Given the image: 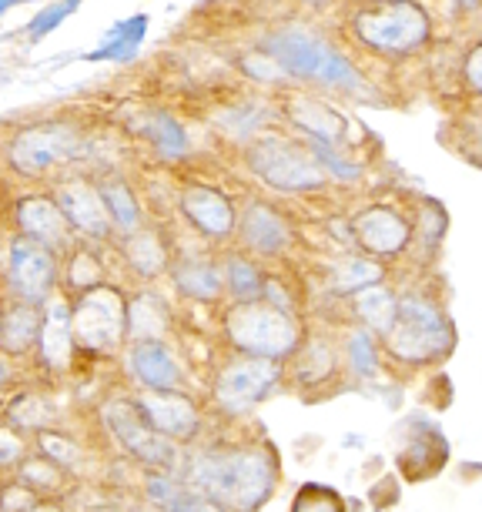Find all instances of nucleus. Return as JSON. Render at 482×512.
I'll return each mask as SVG.
<instances>
[{
	"label": "nucleus",
	"mask_w": 482,
	"mask_h": 512,
	"mask_svg": "<svg viewBox=\"0 0 482 512\" xmlns=\"http://www.w3.org/2000/svg\"><path fill=\"white\" fill-rule=\"evenodd\" d=\"M308 4H312V7H329L332 0H308Z\"/></svg>",
	"instance_id": "obj_46"
},
{
	"label": "nucleus",
	"mask_w": 482,
	"mask_h": 512,
	"mask_svg": "<svg viewBox=\"0 0 482 512\" xmlns=\"http://www.w3.org/2000/svg\"><path fill=\"white\" fill-rule=\"evenodd\" d=\"M285 369H292V382L302 385V389L325 385L335 372H339V345L322 332L305 335L302 349L295 352V359L288 362Z\"/></svg>",
	"instance_id": "obj_21"
},
{
	"label": "nucleus",
	"mask_w": 482,
	"mask_h": 512,
	"mask_svg": "<svg viewBox=\"0 0 482 512\" xmlns=\"http://www.w3.org/2000/svg\"><path fill=\"white\" fill-rule=\"evenodd\" d=\"M17 4H21V0H0V11H11Z\"/></svg>",
	"instance_id": "obj_45"
},
{
	"label": "nucleus",
	"mask_w": 482,
	"mask_h": 512,
	"mask_svg": "<svg viewBox=\"0 0 482 512\" xmlns=\"http://www.w3.org/2000/svg\"><path fill=\"white\" fill-rule=\"evenodd\" d=\"M88 512H114V509H88Z\"/></svg>",
	"instance_id": "obj_47"
},
{
	"label": "nucleus",
	"mask_w": 482,
	"mask_h": 512,
	"mask_svg": "<svg viewBox=\"0 0 482 512\" xmlns=\"http://www.w3.org/2000/svg\"><path fill=\"white\" fill-rule=\"evenodd\" d=\"M4 419L11 429L24 432V436H37V432H44V429H54L57 419H61V412H57L54 402L37 389H21L7 399Z\"/></svg>",
	"instance_id": "obj_27"
},
{
	"label": "nucleus",
	"mask_w": 482,
	"mask_h": 512,
	"mask_svg": "<svg viewBox=\"0 0 482 512\" xmlns=\"http://www.w3.org/2000/svg\"><path fill=\"white\" fill-rule=\"evenodd\" d=\"M121 251H124V262L141 282H154L165 272H171V262H168V245L161 238V231L154 228H141L134 235L121 238Z\"/></svg>",
	"instance_id": "obj_24"
},
{
	"label": "nucleus",
	"mask_w": 482,
	"mask_h": 512,
	"mask_svg": "<svg viewBox=\"0 0 482 512\" xmlns=\"http://www.w3.org/2000/svg\"><path fill=\"white\" fill-rule=\"evenodd\" d=\"M98 188H101L104 205H108V215L114 221V231H118L121 238H128V235H134V231L144 228V215H141L138 198H134V191L124 185L121 178H104Z\"/></svg>",
	"instance_id": "obj_33"
},
{
	"label": "nucleus",
	"mask_w": 482,
	"mask_h": 512,
	"mask_svg": "<svg viewBox=\"0 0 482 512\" xmlns=\"http://www.w3.org/2000/svg\"><path fill=\"white\" fill-rule=\"evenodd\" d=\"M64 285L71 295H88L94 288L108 285L104 282V265L91 248H74L64 265Z\"/></svg>",
	"instance_id": "obj_36"
},
{
	"label": "nucleus",
	"mask_w": 482,
	"mask_h": 512,
	"mask_svg": "<svg viewBox=\"0 0 482 512\" xmlns=\"http://www.w3.org/2000/svg\"><path fill=\"white\" fill-rule=\"evenodd\" d=\"M282 382H285L282 362H268V359H255V355L235 352L228 362L218 365L215 379H211V405L225 419H245Z\"/></svg>",
	"instance_id": "obj_7"
},
{
	"label": "nucleus",
	"mask_w": 482,
	"mask_h": 512,
	"mask_svg": "<svg viewBox=\"0 0 482 512\" xmlns=\"http://www.w3.org/2000/svg\"><path fill=\"white\" fill-rule=\"evenodd\" d=\"M14 225H17V235H27L41 245L54 248V251H64L71 245V225H67L61 205L54 198H44V195H27L14 205Z\"/></svg>",
	"instance_id": "obj_19"
},
{
	"label": "nucleus",
	"mask_w": 482,
	"mask_h": 512,
	"mask_svg": "<svg viewBox=\"0 0 482 512\" xmlns=\"http://www.w3.org/2000/svg\"><path fill=\"white\" fill-rule=\"evenodd\" d=\"M248 168L265 181L268 188L285 191V195H305V191L325 188L329 171L318 164L312 148H298L295 141L282 134H262L248 144L245 151Z\"/></svg>",
	"instance_id": "obj_8"
},
{
	"label": "nucleus",
	"mask_w": 482,
	"mask_h": 512,
	"mask_svg": "<svg viewBox=\"0 0 482 512\" xmlns=\"http://www.w3.org/2000/svg\"><path fill=\"white\" fill-rule=\"evenodd\" d=\"M128 302L131 298L118 285H101L88 295L74 298V338L77 349L91 359H114L124 355L131 342L128 332Z\"/></svg>",
	"instance_id": "obj_5"
},
{
	"label": "nucleus",
	"mask_w": 482,
	"mask_h": 512,
	"mask_svg": "<svg viewBox=\"0 0 482 512\" xmlns=\"http://www.w3.org/2000/svg\"><path fill=\"white\" fill-rule=\"evenodd\" d=\"M382 282H385V268L379 258H369V255H349V258H342V262H335L329 272L332 292L345 298L359 295L365 288L382 285Z\"/></svg>",
	"instance_id": "obj_31"
},
{
	"label": "nucleus",
	"mask_w": 482,
	"mask_h": 512,
	"mask_svg": "<svg viewBox=\"0 0 482 512\" xmlns=\"http://www.w3.org/2000/svg\"><path fill=\"white\" fill-rule=\"evenodd\" d=\"M265 51L285 67L292 81L302 77V81H322V84H332V88H345V91L362 88V77L355 74V67L345 61L335 47L318 41L312 34H305L302 27H285V31H275L272 37H265Z\"/></svg>",
	"instance_id": "obj_6"
},
{
	"label": "nucleus",
	"mask_w": 482,
	"mask_h": 512,
	"mask_svg": "<svg viewBox=\"0 0 482 512\" xmlns=\"http://www.w3.org/2000/svg\"><path fill=\"white\" fill-rule=\"evenodd\" d=\"M355 34L375 51L402 54L429 37V14L412 0H389L382 7H365L355 14Z\"/></svg>",
	"instance_id": "obj_9"
},
{
	"label": "nucleus",
	"mask_w": 482,
	"mask_h": 512,
	"mask_svg": "<svg viewBox=\"0 0 482 512\" xmlns=\"http://www.w3.org/2000/svg\"><path fill=\"white\" fill-rule=\"evenodd\" d=\"M345 362H349V372L359 382H372L379 375V362H382V338L372 335L369 328H352L349 338H345Z\"/></svg>",
	"instance_id": "obj_34"
},
{
	"label": "nucleus",
	"mask_w": 482,
	"mask_h": 512,
	"mask_svg": "<svg viewBox=\"0 0 482 512\" xmlns=\"http://www.w3.org/2000/svg\"><path fill=\"white\" fill-rule=\"evenodd\" d=\"M288 512H345V502L335 489L318 486V482H305V486L295 492L292 509Z\"/></svg>",
	"instance_id": "obj_38"
},
{
	"label": "nucleus",
	"mask_w": 482,
	"mask_h": 512,
	"mask_svg": "<svg viewBox=\"0 0 482 512\" xmlns=\"http://www.w3.org/2000/svg\"><path fill=\"white\" fill-rule=\"evenodd\" d=\"M101 425L108 429V436L118 442V449L124 456L138 462L141 469L181 472L185 446L161 436V432L141 415L131 395H111V399L101 405Z\"/></svg>",
	"instance_id": "obj_4"
},
{
	"label": "nucleus",
	"mask_w": 482,
	"mask_h": 512,
	"mask_svg": "<svg viewBox=\"0 0 482 512\" xmlns=\"http://www.w3.org/2000/svg\"><path fill=\"white\" fill-rule=\"evenodd\" d=\"M41 328H44V305L11 298L4 308V325H0V342H4L7 359H24L27 352H37Z\"/></svg>",
	"instance_id": "obj_22"
},
{
	"label": "nucleus",
	"mask_w": 482,
	"mask_h": 512,
	"mask_svg": "<svg viewBox=\"0 0 482 512\" xmlns=\"http://www.w3.org/2000/svg\"><path fill=\"white\" fill-rule=\"evenodd\" d=\"M54 201L61 205L67 225H71L74 235H84V238H94V241L111 238L114 221L108 215V205H104L98 185L81 181V178L61 181V185L54 188Z\"/></svg>",
	"instance_id": "obj_15"
},
{
	"label": "nucleus",
	"mask_w": 482,
	"mask_h": 512,
	"mask_svg": "<svg viewBox=\"0 0 482 512\" xmlns=\"http://www.w3.org/2000/svg\"><path fill=\"white\" fill-rule=\"evenodd\" d=\"M144 34H148V17L144 14L124 17V21L108 27L101 44L88 54V61H131V57L138 54Z\"/></svg>",
	"instance_id": "obj_32"
},
{
	"label": "nucleus",
	"mask_w": 482,
	"mask_h": 512,
	"mask_svg": "<svg viewBox=\"0 0 482 512\" xmlns=\"http://www.w3.org/2000/svg\"><path fill=\"white\" fill-rule=\"evenodd\" d=\"M121 362L128 379L134 382V392H188L185 369H181L168 338H161V342H128Z\"/></svg>",
	"instance_id": "obj_13"
},
{
	"label": "nucleus",
	"mask_w": 482,
	"mask_h": 512,
	"mask_svg": "<svg viewBox=\"0 0 482 512\" xmlns=\"http://www.w3.org/2000/svg\"><path fill=\"white\" fill-rule=\"evenodd\" d=\"M352 241L369 258H399L412 245V225L389 205H372L352 218Z\"/></svg>",
	"instance_id": "obj_14"
},
{
	"label": "nucleus",
	"mask_w": 482,
	"mask_h": 512,
	"mask_svg": "<svg viewBox=\"0 0 482 512\" xmlns=\"http://www.w3.org/2000/svg\"><path fill=\"white\" fill-rule=\"evenodd\" d=\"M11 479L17 486H24L31 496L37 499H64L67 496V482H71V472H64L57 462H51L41 452H27V459L11 472Z\"/></svg>",
	"instance_id": "obj_28"
},
{
	"label": "nucleus",
	"mask_w": 482,
	"mask_h": 512,
	"mask_svg": "<svg viewBox=\"0 0 482 512\" xmlns=\"http://www.w3.org/2000/svg\"><path fill=\"white\" fill-rule=\"evenodd\" d=\"M349 305H352L355 322H359L362 328H369V332L379 335V338H389L395 322H399L402 295L395 292L392 285L382 282V285L365 288V292H359V295H352Z\"/></svg>",
	"instance_id": "obj_23"
},
{
	"label": "nucleus",
	"mask_w": 482,
	"mask_h": 512,
	"mask_svg": "<svg viewBox=\"0 0 482 512\" xmlns=\"http://www.w3.org/2000/svg\"><path fill=\"white\" fill-rule=\"evenodd\" d=\"M221 335L238 355L288 365L305 342V328L298 312L268 302H231L221 312Z\"/></svg>",
	"instance_id": "obj_2"
},
{
	"label": "nucleus",
	"mask_w": 482,
	"mask_h": 512,
	"mask_svg": "<svg viewBox=\"0 0 482 512\" xmlns=\"http://www.w3.org/2000/svg\"><path fill=\"white\" fill-rule=\"evenodd\" d=\"M288 118L298 124V131L308 134V141H325V144H342L349 121L339 111H332L329 104L312 101V98H298L288 104Z\"/></svg>",
	"instance_id": "obj_26"
},
{
	"label": "nucleus",
	"mask_w": 482,
	"mask_h": 512,
	"mask_svg": "<svg viewBox=\"0 0 482 512\" xmlns=\"http://www.w3.org/2000/svg\"><path fill=\"white\" fill-rule=\"evenodd\" d=\"M131 399L144 419L178 446H195L205 432V415L191 399V392H131Z\"/></svg>",
	"instance_id": "obj_12"
},
{
	"label": "nucleus",
	"mask_w": 482,
	"mask_h": 512,
	"mask_svg": "<svg viewBox=\"0 0 482 512\" xmlns=\"http://www.w3.org/2000/svg\"><path fill=\"white\" fill-rule=\"evenodd\" d=\"M462 74H466V84L472 91L482 94V44L472 47L469 57H466V67H462Z\"/></svg>",
	"instance_id": "obj_42"
},
{
	"label": "nucleus",
	"mask_w": 482,
	"mask_h": 512,
	"mask_svg": "<svg viewBox=\"0 0 482 512\" xmlns=\"http://www.w3.org/2000/svg\"><path fill=\"white\" fill-rule=\"evenodd\" d=\"M144 476V499H148V506L154 512H168L175 502L185 496L188 482L178 476V472H165V469H141Z\"/></svg>",
	"instance_id": "obj_37"
},
{
	"label": "nucleus",
	"mask_w": 482,
	"mask_h": 512,
	"mask_svg": "<svg viewBox=\"0 0 482 512\" xmlns=\"http://www.w3.org/2000/svg\"><path fill=\"white\" fill-rule=\"evenodd\" d=\"M27 512H67L64 499H37Z\"/></svg>",
	"instance_id": "obj_43"
},
{
	"label": "nucleus",
	"mask_w": 482,
	"mask_h": 512,
	"mask_svg": "<svg viewBox=\"0 0 482 512\" xmlns=\"http://www.w3.org/2000/svg\"><path fill=\"white\" fill-rule=\"evenodd\" d=\"M128 332L131 342H161L171 332V312L165 305V298L154 295L151 288L131 295L128 302Z\"/></svg>",
	"instance_id": "obj_25"
},
{
	"label": "nucleus",
	"mask_w": 482,
	"mask_h": 512,
	"mask_svg": "<svg viewBox=\"0 0 482 512\" xmlns=\"http://www.w3.org/2000/svg\"><path fill=\"white\" fill-rule=\"evenodd\" d=\"M34 449L41 452V456H47L51 462H57L64 472H74L84 466V446L77 442L71 432H64V429H44V432H37L34 436Z\"/></svg>",
	"instance_id": "obj_35"
},
{
	"label": "nucleus",
	"mask_w": 482,
	"mask_h": 512,
	"mask_svg": "<svg viewBox=\"0 0 482 512\" xmlns=\"http://www.w3.org/2000/svg\"><path fill=\"white\" fill-rule=\"evenodd\" d=\"M268 278L248 251H235L225 258V288L231 302H262L268 295Z\"/></svg>",
	"instance_id": "obj_30"
},
{
	"label": "nucleus",
	"mask_w": 482,
	"mask_h": 512,
	"mask_svg": "<svg viewBox=\"0 0 482 512\" xmlns=\"http://www.w3.org/2000/svg\"><path fill=\"white\" fill-rule=\"evenodd\" d=\"M238 238L248 255L278 258L292 245V228H288V221L278 215L272 205L252 201V205H245V211L238 215Z\"/></svg>",
	"instance_id": "obj_17"
},
{
	"label": "nucleus",
	"mask_w": 482,
	"mask_h": 512,
	"mask_svg": "<svg viewBox=\"0 0 482 512\" xmlns=\"http://www.w3.org/2000/svg\"><path fill=\"white\" fill-rule=\"evenodd\" d=\"M77 352V338H74V308L64 298H51L44 305V328H41V342H37V362L47 375H64L71 369Z\"/></svg>",
	"instance_id": "obj_16"
},
{
	"label": "nucleus",
	"mask_w": 482,
	"mask_h": 512,
	"mask_svg": "<svg viewBox=\"0 0 482 512\" xmlns=\"http://www.w3.org/2000/svg\"><path fill=\"white\" fill-rule=\"evenodd\" d=\"M195 512H231V509H225V506H221V502H215V499H208V496H201V492H198Z\"/></svg>",
	"instance_id": "obj_44"
},
{
	"label": "nucleus",
	"mask_w": 482,
	"mask_h": 512,
	"mask_svg": "<svg viewBox=\"0 0 482 512\" xmlns=\"http://www.w3.org/2000/svg\"><path fill=\"white\" fill-rule=\"evenodd\" d=\"M57 251L41 245V241L14 235L7 245V292L17 302H31V305H47L54 298L57 285Z\"/></svg>",
	"instance_id": "obj_10"
},
{
	"label": "nucleus",
	"mask_w": 482,
	"mask_h": 512,
	"mask_svg": "<svg viewBox=\"0 0 482 512\" xmlns=\"http://www.w3.org/2000/svg\"><path fill=\"white\" fill-rule=\"evenodd\" d=\"M0 452H4V469L14 472L27 459V439H24V432H17V429H11V425H7V429H4V442H0Z\"/></svg>",
	"instance_id": "obj_41"
},
{
	"label": "nucleus",
	"mask_w": 482,
	"mask_h": 512,
	"mask_svg": "<svg viewBox=\"0 0 482 512\" xmlns=\"http://www.w3.org/2000/svg\"><path fill=\"white\" fill-rule=\"evenodd\" d=\"M181 479L231 512H258L278 489V449L265 439L205 442L188 449Z\"/></svg>",
	"instance_id": "obj_1"
},
{
	"label": "nucleus",
	"mask_w": 482,
	"mask_h": 512,
	"mask_svg": "<svg viewBox=\"0 0 482 512\" xmlns=\"http://www.w3.org/2000/svg\"><path fill=\"white\" fill-rule=\"evenodd\" d=\"M134 131L141 134L144 141L154 144L161 161H178L188 154V134L185 128L165 111H144L138 121H134Z\"/></svg>",
	"instance_id": "obj_29"
},
{
	"label": "nucleus",
	"mask_w": 482,
	"mask_h": 512,
	"mask_svg": "<svg viewBox=\"0 0 482 512\" xmlns=\"http://www.w3.org/2000/svg\"><path fill=\"white\" fill-rule=\"evenodd\" d=\"M77 4H81V0H61V4L44 7V11L37 14L31 24H27V34H31V41H41L44 34L57 31V24H64L67 17L77 11Z\"/></svg>",
	"instance_id": "obj_39"
},
{
	"label": "nucleus",
	"mask_w": 482,
	"mask_h": 512,
	"mask_svg": "<svg viewBox=\"0 0 482 512\" xmlns=\"http://www.w3.org/2000/svg\"><path fill=\"white\" fill-rule=\"evenodd\" d=\"M181 215L195 231L205 238H228L238 231V215L228 195H221L218 188L208 185H188L181 191Z\"/></svg>",
	"instance_id": "obj_18"
},
{
	"label": "nucleus",
	"mask_w": 482,
	"mask_h": 512,
	"mask_svg": "<svg viewBox=\"0 0 482 512\" xmlns=\"http://www.w3.org/2000/svg\"><path fill=\"white\" fill-rule=\"evenodd\" d=\"M171 285L181 298L188 302H201V305H215L225 288V262L211 255H185L171 265Z\"/></svg>",
	"instance_id": "obj_20"
},
{
	"label": "nucleus",
	"mask_w": 482,
	"mask_h": 512,
	"mask_svg": "<svg viewBox=\"0 0 482 512\" xmlns=\"http://www.w3.org/2000/svg\"><path fill=\"white\" fill-rule=\"evenodd\" d=\"M456 325L452 315L442 308L436 298L409 292L402 295L399 308V322L389 332V338H382V349L392 355L395 362L422 369V365H436L442 359H449L456 352Z\"/></svg>",
	"instance_id": "obj_3"
},
{
	"label": "nucleus",
	"mask_w": 482,
	"mask_h": 512,
	"mask_svg": "<svg viewBox=\"0 0 482 512\" xmlns=\"http://www.w3.org/2000/svg\"><path fill=\"white\" fill-rule=\"evenodd\" d=\"M84 154V138H77L67 124H37V128L21 131L7 148L11 168L21 175H44L51 168L71 164Z\"/></svg>",
	"instance_id": "obj_11"
},
{
	"label": "nucleus",
	"mask_w": 482,
	"mask_h": 512,
	"mask_svg": "<svg viewBox=\"0 0 482 512\" xmlns=\"http://www.w3.org/2000/svg\"><path fill=\"white\" fill-rule=\"evenodd\" d=\"M245 71L252 74L255 81H265V84H272V81H292V77H288V71L275 61L272 54H255V57H248V61H245Z\"/></svg>",
	"instance_id": "obj_40"
}]
</instances>
